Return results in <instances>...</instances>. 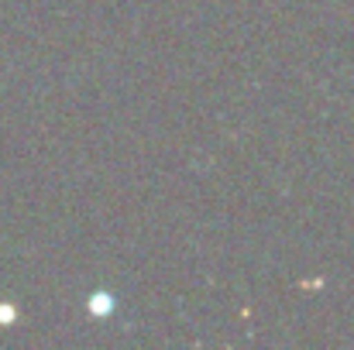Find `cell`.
<instances>
[{
	"mask_svg": "<svg viewBox=\"0 0 354 350\" xmlns=\"http://www.w3.org/2000/svg\"><path fill=\"white\" fill-rule=\"evenodd\" d=\"M111 306H114V299H107V292H97V299H90V309H93L97 316L111 313Z\"/></svg>",
	"mask_w": 354,
	"mask_h": 350,
	"instance_id": "cell-1",
	"label": "cell"
}]
</instances>
